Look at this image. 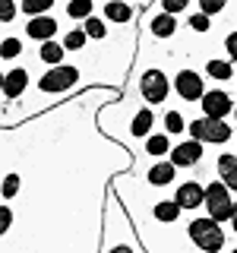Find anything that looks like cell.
Returning <instances> with one entry per match:
<instances>
[{"mask_svg":"<svg viewBox=\"0 0 237 253\" xmlns=\"http://www.w3.org/2000/svg\"><path fill=\"white\" fill-rule=\"evenodd\" d=\"M190 241L196 244L202 253H218L221 247H225V231H221V221H215L212 215L205 218H193L187 228Z\"/></svg>","mask_w":237,"mask_h":253,"instance_id":"1","label":"cell"},{"mask_svg":"<svg viewBox=\"0 0 237 253\" xmlns=\"http://www.w3.org/2000/svg\"><path fill=\"white\" fill-rule=\"evenodd\" d=\"M205 212H209L215 221H231L237 206L231 200V187L225 184V180H212L209 187H205Z\"/></svg>","mask_w":237,"mask_h":253,"instance_id":"2","label":"cell"},{"mask_svg":"<svg viewBox=\"0 0 237 253\" xmlns=\"http://www.w3.org/2000/svg\"><path fill=\"white\" fill-rule=\"evenodd\" d=\"M76 83H79V70L70 67V63H57V67H51L41 79H38V92H44V95H60V92L73 89Z\"/></svg>","mask_w":237,"mask_h":253,"instance_id":"3","label":"cell"},{"mask_svg":"<svg viewBox=\"0 0 237 253\" xmlns=\"http://www.w3.org/2000/svg\"><path fill=\"white\" fill-rule=\"evenodd\" d=\"M171 92V79L161 73V70H146L139 79V95L149 101V105H164Z\"/></svg>","mask_w":237,"mask_h":253,"instance_id":"4","label":"cell"},{"mask_svg":"<svg viewBox=\"0 0 237 253\" xmlns=\"http://www.w3.org/2000/svg\"><path fill=\"white\" fill-rule=\"evenodd\" d=\"M187 130H190V136L199 139V142H228L231 139V126L225 121H218V117H199Z\"/></svg>","mask_w":237,"mask_h":253,"instance_id":"5","label":"cell"},{"mask_svg":"<svg viewBox=\"0 0 237 253\" xmlns=\"http://www.w3.org/2000/svg\"><path fill=\"white\" fill-rule=\"evenodd\" d=\"M174 92H177L184 101H202L205 79L199 73H193V70H180V73L174 76Z\"/></svg>","mask_w":237,"mask_h":253,"instance_id":"6","label":"cell"},{"mask_svg":"<svg viewBox=\"0 0 237 253\" xmlns=\"http://www.w3.org/2000/svg\"><path fill=\"white\" fill-rule=\"evenodd\" d=\"M202 114L205 117H218V121H225L228 114H234V105H231V95L221 92V89H212L202 95Z\"/></svg>","mask_w":237,"mask_h":253,"instance_id":"7","label":"cell"},{"mask_svg":"<svg viewBox=\"0 0 237 253\" xmlns=\"http://www.w3.org/2000/svg\"><path fill=\"white\" fill-rule=\"evenodd\" d=\"M199 158H202V142L193 139V136L171 149V162L177 165V168H193V165H199Z\"/></svg>","mask_w":237,"mask_h":253,"instance_id":"8","label":"cell"},{"mask_svg":"<svg viewBox=\"0 0 237 253\" xmlns=\"http://www.w3.org/2000/svg\"><path fill=\"white\" fill-rule=\"evenodd\" d=\"M26 89H29V70L13 67V70L3 73V101H6V105H10L13 98H19Z\"/></svg>","mask_w":237,"mask_h":253,"instance_id":"9","label":"cell"},{"mask_svg":"<svg viewBox=\"0 0 237 253\" xmlns=\"http://www.w3.org/2000/svg\"><path fill=\"white\" fill-rule=\"evenodd\" d=\"M174 200H177L184 209H199V206H205V187L199 184V180H187V184L177 187V193H174Z\"/></svg>","mask_w":237,"mask_h":253,"instance_id":"10","label":"cell"},{"mask_svg":"<svg viewBox=\"0 0 237 253\" xmlns=\"http://www.w3.org/2000/svg\"><path fill=\"white\" fill-rule=\"evenodd\" d=\"M57 29H60V22L51 19V16H32L29 26H26V35L35 38V42H51L57 35Z\"/></svg>","mask_w":237,"mask_h":253,"instance_id":"11","label":"cell"},{"mask_svg":"<svg viewBox=\"0 0 237 253\" xmlns=\"http://www.w3.org/2000/svg\"><path fill=\"white\" fill-rule=\"evenodd\" d=\"M215 168H218V177L237 193V152H221L218 162H215Z\"/></svg>","mask_w":237,"mask_h":253,"instance_id":"12","label":"cell"},{"mask_svg":"<svg viewBox=\"0 0 237 253\" xmlns=\"http://www.w3.org/2000/svg\"><path fill=\"white\" fill-rule=\"evenodd\" d=\"M174 171H177V165H174V162H155L152 168H149L146 177H149V184H152V187H168L171 180H174Z\"/></svg>","mask_w":237,"mask_h":253,"instance_id":"13","label":"cell"},{"mask_svg":"<svg viewBox=\"0 0 237 253\" xmlns=\"http://www.w3.org/2000/svg\"><path fill=\"white\" fill-rule=\"evenodd\" d=\"M155 126V111L152 108H139L130 121V133L133 136H149V130Z\"/></svg>","mask_w":237,"mask_h":253,"instance_id":"14","label":"cell"},{"mask_svg":"<svg viewBox=\"0 0 237 253\" xmlns=\"http://www.w3.org/2000/svg\"><path fill=\"white\" fill-rule=\"evenodd\" d=\"M105 19L108 22H130L133 19V6L126 0H108L105 3Z\"/></svg>","mask_w":237,"mask_h":253,"instance_id":"15","label":"cell"},{"mask_svg":"<svg viewBox=\"0 0 237 253\" xmlns=\"http://www.w3.org/2000/svg\"><path fill=\"white\" fill-rule=\"evenodd\" d=\"M180 212H184V206H180L177 200H161V203H155L152 215H155L158 221H164V225H171V221L180 218Z\"/></svg>","mask_w":237,"mask_h":253,"instance_id":"16","label":"cell"},{"mask_svg":"<svg viewBox=\"0 0 237 253\" xmlns=\"http://www.w3.org/2000/svg\"><path fill=\"white\" fill-rule=\"evenodd\" d=\"M38 57H41L44 63H51V67H57V63H63V57H67V47H63V42H41V51H38Z\"/></svg>","mask_w":237,"mask_h":253,"instance_id":"17","label":"cell"},{"mask_svg":"<svg viewBox=\"0 0 237 253\" xmlns=\"http://www.w3.org/2000/svg\"><path fill=\"white\" fill-rule=\"evenodd\" d=\"M174 29H177L174 13H164V10H161L158 16H152V32H155V38H171Z\"/></svg>","mask_w":237,"mask_h":253,"instance_id":"18","label":"cell"},{"mask_svg":"<svg viewBox=\"0 0 237 253\" xmlns=\"http://www.w3.org/2000/svg\"><path fill=\"white\" fill-rule=\"evenodd\" d=\"M205 76H209V79H218V83H228V79H234L231 60H205Z\"/></svg>","mask_w":237,"mask_h":253,"instance_id":"19","label":"cell"},{"mask_svg":"<svg viewBox=\"0 0 237 253\" xmlns=\"http://www.w3.org/2000/svg\"><path fill=\"white\" fill-rule=\"evenodd\" d=\"M168 136H171V133H152V136H146V155H155V158L168 155L171 152Z\"/></svg>","mask_w":237,"mask_h":253,"instance_id":"20","label":"cell"},{"mask_svg":"<svg viewBox=\"0 0 237 253\" xmlns=\"http://www.w3.org/2000/svg\"><path fill=\"white\" fill-rule=\"evenodd\" d=\"M85 38H89V32H85V29H70L67 35H63V47H67V51H82Z\"/></svg>","mask_w":237,"mask_h":253,"instance_id":"21","label":"cell"},{"mask_svg":"<svg viewBox=\"0 0 237 253\" xmlns=\"http://www.w3.org/2000/svg\"><path fill=\"white\" fill-rule=\"evenodd\" d=\"M19 54H22V42L16 35H6L3 44H0V57H3V60H16Z\"/></svg>","mask_w":237,"mask_h":253,"instance_id":"22","label":"cell"},{"mask_svg":"<svg viewBox=\"0 0 237 253\" xmlns=\"http://www.w3.org/2000/svg\"><path fill=\"white\" fill-rule=\"evenodd\" d=\"M67 16H73V19H89L92 16V0H70Z\"/></svg>","mask_w":237,"mask_h":253,"instance_id":"23","label":"cell"},{"mask_svg":"<svg viewBox=\"0 0 237 253\" xmlns=\"http://www.w3.org/2000/svg\"><path fill=\"white\" fill-rule=\"evenodd\" d=\"M19 6H22V13H26V16H44L54 6V0H22Z\"/></svg>","mask_w":237,"mask_h":253,"instance_id":"24","label":"cell"},{"mask_svg":"<svg viewBox=\"0 0 237 253\" xmlns=\"http://www.w3.org/2000/svg\"><path fill=\"white\" fill-rule=\"evenodd\" d=\"M164 130H168L171 136L184 133V130H187V124H184V114H180V111H168V114H164Z\"/></svg>","mask_w":237,"mask_h":253,"instance_id":"25","label":"cell"},{"mask_svg":"<svg viewBox=\"0 0 237 253\" xmlns=\"http://www.w3.org/2000/svg\"><path fill=\"white\" fill-rule=\"evenodd\" d=\"M82 29L89 32V38H105V35H108L105 19H98V16H89V19H82Z\"/></svg>","mask_w":237,"mask_h":253,"instance_id":"26","label":"cell"},{"mask_svg":"<svg viewBox=\"0 0 237 253\" xmlns=\"http://www.w3.org/2000/svg\"><path fill=\"white\" fill-rule=\"evenodd\" d=\"M16 193H19V174H10V171H6L3 174V203H10Z\"/></svg>","mask_w":237,"mask_h":253,"instance_id":"27","label":"cell"},{"mask_svg":"<svg viewBox=\"0 0 237 253\" xmlns=\"http://www.w3.org/2000/svg\"><path fill=\"white\" fill-rule=\"evenodd\" d=\"M190 29H193V32H199V35H202V32H209L212 29V16L209 13H193V16H190Z\"/></svg>","mask_w":237,"mask_h":253,"instance_id":"28","label":"cell"},{"mask_svg":"<svg viewBox=\"0 0 237 253\" xmlns=\"http://www.w3.org/2000/svg\"><path fill=\"white\" fill-rule=\"evenodd\" d=\"M13 19H16V0H0V22L10 26Z\"/></svg>","mask_w":237,"mask_h":253,"instance_id":"29","label":"cell"},{"mask_svg":"<svg viewBox=\"0 0 237 253\" xmlns=\"http://www.w3.org/2000/svg\"><path fill=\"white\" fill-rule=\"evenodd\" d=\"M187 6H190V0H161V10H164V13H174V16L184 13Z\"/></svg>","mask_w":237,"mask_h":253,"instance_id":"30","label":"cell"},{"mask_svg":"<svg viewBox=\"0 0 237 253\" xmlns=\"http://www.w3.org/2000/svg\"><path fill=\"white\" fill-rule=\"evenodd\" d=\"M225 3H228V0H199V10L209 13V16H215V13L225 10Z\"/></svg>","mask_w":237,"mask_h":253,"instance_id":"31","label":"cell"},{"mask_svg":"<svg viewBox=\"0 0 237 253\" xmlns=\"http://www.w3.org/2000/svg\"><path fill=\"white\" fill-rule=\"evenodd\" d=\"M10 225H13V212H10V206H0V231L10 234Z\"/></svg>","mask_w":237,"mask_h":253,"instance_id":"32","label":"cell"},{"mask_svg":"<svg viewBox=\"0 0 237 253\" xmlns=\"http://www.w3.org/2000/svg\"><path fill=\"white\" fill-rule=\"evenodd\" d=\"M225 51H228L231 60H237V32H231V35L225 38Z\"/></svg>","mask_w":237,"mask_h":253,"instance_id":"33","label":"cell"},{"mask_svg":"<svg viewBox=\"0 0 237 253\" xmlns=\"http://www.w3.org/2000/svg\"><path fill=\"white\" fill-rule=\"evenodd\" d=\"M108 253H136V250H133L130 244H114V247H111Z\"/></svg>","mask_w":237,"mask_h":253,"instance_id":"34","label":"cell"},{"mask_svg":"<svg viewBox=\"0 0 237 253\" xmlns=\"http://www.w3.org/2000/svg\"><path fill=\"white\" fill-rule=\"evenodd\" d=\"M231 231L237 234V212H234V218H231Z\"/></svg>","mask_w":237,"mask_h":253,"instance_id":"35","label":"cell"},{"mask_svg":"<svg viewBox=\"0 0 237 253\" xmlns=\"http://www.w3.org/2000/svg\"><path fill=\"white\" fill-rule=\"evenodd\" d=\"M234 121H237V105H234Z\"/></svg>","mask_w":237,"mask_h":253,"instance_id":"36","label":"cell"},{"mask_svg":"<svg viewBox=\"0 0 237 253\" xmlns=\"http://www.w3.org/2000/svg\"><path fill=\"white\" fill-rule=\"evenodd\" d=\"M231 253H237V247H234V250H231Z\"/></svg>","mask_w":237,"mask_h":253,"instance_id":"37","label":"cell"},{"mask_svg":"<svg viewBox=\"0 0 237 253\" xmlns=\"http://www.w3.org/2000/svg\"><path fill=\"white\" fill-rule=\"evenodd\" d=\"M234 206H237V203H234Z\"/></svg>","mask_w":237,"mask_h":253,"instance_id":"38","label":"cell"}]
</instances>
